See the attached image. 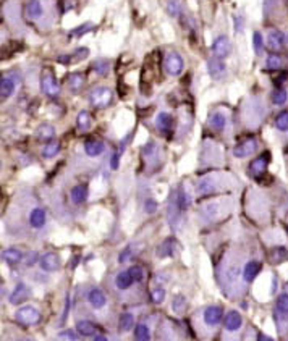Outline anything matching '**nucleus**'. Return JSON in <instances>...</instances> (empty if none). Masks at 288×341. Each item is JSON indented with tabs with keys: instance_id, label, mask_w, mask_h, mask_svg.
Returning <instances> with one entry per match:
<instances>
[{
	"instance_id": "obj_28",
	"label": "nucleus",
	"mask_w": 288,
	"mask_h": 341,
	"mask_svg": "<svg viewBox=\"0 0 288 341\" xmlns=\"http://www.w3.org/2000/svg\"><path fill=\"white\" fill-rule=\"evenodd\" d=\"M270 101H272L274 105L277 107H282L288 102V91L285 88H277L272 96H270Z\"/></svg>"
},
{
	"instance_id": "obj_24",
	"label": "nucleus",
	"mask_w": 288,
	"mask_h": 341,
	"mask_svg": "<svg viewBox=\"0 0 288 341\" xmlns=\"http://www.w3.org/2000/svg\"><path fill=\"white\" fill-rule=\"evenodd\" d=\"M133 283H135V280H133V277H131L130 270L120 272L117 275V278H115V285H117L118 289H128Z\"/></svg>"
},
{
	"instance_id": "obj_22",
	"label": "nucleus",
	"mask_w": 288,
	"mask_h": 341,
	"mask_svg": "<svg viewBox=\"0 0 288 341\" xmlns=\"http://www.w3.org/2000/svg\"><path fill=\"white\" fill-rule=\"evenodd\" d=\"M76 331L81 336H94L97 333V327L89 320H79L76 323Z\"/></svg>"
},
{
	"instance_id": "obj_41",
	"label": "nucleus",
	"mask_w": 288,
	"mask_h": 341,
	"mask_svg": "<svg viewBox=\"0 0 288 341\" xmlns=\"http://www.w3.org/2000/svg\"><path fill=\"white\" fill-rule=\"evenodd\" d=\"M93 29V24L91 23H85V24H81V26H78V28H75V29H71L70 31V37H79V36H83L85 32H88V31H91Z\"/></svg>"
},
{
	"instance_id": "obj_39",
	"label": "nucleus",
	"mask_w": 288,
	"mask_h": 341,
	"mask_svg": "<svg viewBox=\"0 0 288 341\" xmlns=\"http://www.w3.org/2000/svg\"><path fill=\"white\" fill-rule=\"evenodd\" d=\"M60 151V144L59 143H49L44 149H43V157L44 159H51L55 154H59Z\"/></svg>"
},
{
	"instance_id": "obj_44",
	"label": "nucleus",
	"mask_w": 288,
	"mask_h": 341,
	"mask_svg": "<svg viewBox=\"0 0 288 341\" xmlns=\"http://www.w3.org/2000/svg\"><path fill=\"white\" fill-rule=\"evenodd\" d=\"M286 255L288 252L285 247H275L272 251V262H282L286 259Z\"/></svg>"
},
{
	"instance_id": "obj_11",
	"label": "nucleus",
	"mask_w": 288,
	"mask_h": 341,
	"mask_svg": "<svg viewBox=\"0 0 288 341\" xmlns=\"http://www.w3.org/2000/svg\"><path fill=\"white\" fill-rule=\"evenodd\" d=\"M224 319V311L219 306H211L204 311V322L208 323L209 327H216Z\"/></svg>"
},
{
	"instance_id": "obj_43",
	"label": "nucleus",
	"mask_w": 288,
	"mask_h": 341,
	"mask_svg": "<svg viewBox=\"0 0 288 341\" xmlns=\"http://www.w3.org/2000/svg\"><path fill=\"white\" fill-rule=\"evenodd\" d=\"M186 309V297L185 296H177L174 299V311L177 314H182Z\"/></svg>"
},
{
	"instance_id": "obj_45",
	"label": "nucleus",
	"mask_w": 288,
	"mask_h": 341,
	"mask_svg": "<svg viewBox=\"0 0 288 341\" xmlns=\"http://www.w3.org/2000/svg\"><path fill=\"white\" fill-rule=\"evenodd\" d=\"M109 68H110V63L107 62V60H97L96 63H94V70L99 73V74H107V71H109Z\"/></svg>"
},
{
	"instance_id": "obj_35",
	"label": "nucleus",
	"mask_w": 288,
	"mask_h": 341,
	"mask_svg": "<svg viewBox=\"0 0 288 341\" xmlns=\"http://www.w3.org/2000/svg\"><path fill=\"white\" fill-rule=\"evenodd\" d=\"M275 128L282 133H286L288 131V110H283L277 115L275 118Z\"/></svg>"
},
{
	"instance_id": "obj_15",
	"label": "nucleus",
	"mask_w": 288,
	"mask_h": 341,
	"mask_svg": "<svg viewBox=\"0 0 288 341\" xmlns=\"http://www.w3.org/2000/svg\"><path fill=\"white\" fill-rule=\"evenodd\" d=\"M43 15H44L43 2H40V0H29V2L26 4V16H28V20L36 21Z\"/></svg>"
},
{
	"instance_id": "obj_16",
	"label": "nucleus",
	"mask_w": 288,
	"mask_h": 341,
	"mask_svg": "<svg viewBox=\"0 0 288 341\" xmlns=\"http://www.w3.org/2000/svg\"><path fill=\"white\" fill-rule=\"evenodd\" d=\"M105 149L104 141L101 139H88L85 143V152L89 157H99Z\"/></svg>"
},
{
	"instance_id": "obj_47",
	"label": "nucleus",
	"mask_w": 288,
	"mask_h": 341,
	"mask_svg": "<svg viewBox=\"0 0 288 341\" xmlns=\"http://www.w3.org/2000/svg\"><path fill=\"white\" fill-rule=\"evenodd\" d=\"M144 210L147 214H155V210H157V202H155L154 199H147L144 202Z\"/></svg>"
},
{
	"instance_id": "obj_12",
	"label": "nucleus",
	"mask_w": 288,
	"mask_h": 341,
	"mask_svg": "<svg viewBox=\"0 0 288 341\" xmlns=\"http://www.w3.org/2000/svg\"><path fill=\"white\" fill-rule=\"evenodd\" d=\"M40 267L46 272H57L60 269V257L55 252H47L40 257Z\"/></svg>"
},
{
	"instance_id": "obj_40",
	"label": "nucleus",
	"mask_w": 288,
	"mask_h": 341,
	"mask_svg": "<svg viewBox=\"0 0 288 341\" xmlns=\"http://www.w3.org/2000/svg\"><path fill=\"white\" fill-rule=\"evenodd\" d=\"M167 12H169L170 16L178 18V16L182 15V4H180L178 0H170L169 5H167Z\"/></svg>"
},
{
	"instance_id": "obj_38",
	"label": "nucleus",
	"mask_w": 288,
	"mask_h": 341,
	"mask_svg": "<svg viewBox=\"0 0 288 341\" xmlns=\"http://www.w3.org/2000/svg\"><path fill=\"white\" fill-rule=\"evenodd\" d=\"M135 338L139 339V341H147L151 339V333H149V328H147L144 323H139L135 330Z\"/></svg>"
},
{
	"instance_id": "obj_2",
	"label": "nucleus",
	"mask_w": 288,
	"mask_h": 341,
	"mask_svg": "<svg viewBox=\"0 0 288 341\" xmlns=\"http://www.w3.org/2000/svg\"><path fill=\"white\" fill-rule=\"evenodd\" d=\"M163 68L170 76H180L185 70V60L178 52H169L163 58Z\"/></svg>"
},
{
	"instance_id": "obj_37",
	"label": "nucleus",
	"mask_w": 288,
	"mask_h": 341,
	"mask_svg": "<svg viewBox=\"0 0 288 341\" xmlns=\"http://www.w3.org/2000/svg\"><path fill=\"white\" fill-rule=\"evenodd\" d=\"M253 47H254V52H256V55H261L262 51H264V37H262V34L259 31H256L253 34Z\"/></svg>"
},
{
	"instance_id": "obj_31",
	"label": "nucleus",
	"mask_w": 288,
	"mask_h": 341,
	"mask_svg": "<svg viewBox=\"0 0 288 341\" xmlns=\"http://www.w3.org/2000/svg\"><path fill=\"white\" fill-rule=\"evenodd\" d=\"M283 66V58L278 54H270L266 60V68L267 70H280Z\"/></svg>"
},
{
	"instance_id": "obj_29",
	"label": "nucleus",
	"mask_w": 288,
	"mask_h": 341,
	"mask_svg": "<svg viewBox=\"0 0 288 341\" xmlns=\"http://www.w3.org/2000/svg\"><path fill=\"white\" fill-rule=\"evenodd\" d=\"M225 124H227V118L222 113H219V112H216V113H212L211 116H209V126L212 128V130H216V131H222L225 128Z\"/></svg>"
},
{
	"instance_id": "obj_50",
	"label": "nucleus",
	"mask_w": 288,
	"mask_h": 341,
	"mask_svg": "<svg viewBox=\"0 0 288 341\" xmlns=\"http://www.w3.org/2000/svg\"><path fill=\"white\" fill-rule=\"evenodd\" d=\"M130 254H131V247H127V251H123L118 257V262H127L130 259Z\"/></svg>"
},
{
	"instance_id": "obj_36",
	"label": "nucleus",
	"mask_w": 288,
	"mask_h": 341,
	"mask_svg": "<svg viewBox=\"0 0 288 341\" xmlns=\"http://www.w3.org/2000/svg\"><path fill=\"white\" fill-rule=\"evenodd\" d=\"M277 312L280 315H288V293H283L277 297Z\"/></svg>"
},
{
	"instance_id": "obj_33",
	"label": "nucleus",
	"mask_w": 288,
	"mask_h": 341,
	"mask_svg": "<svg viewBox=\"0 0 288 341\" xmlns=\"http://www.w3.org/2000/svg\"><path fill=\"white\" fill-rule=\"evenodd\" d=\"M2 255H4L5 262H8V264H16V262H20L23 259V254L18 251V249H13V247L5 249Z\"/></svg>"
},
{
	"instance_id": "obj_30",
	"label": "nucleus",
	"mask_w": 288,
	"mask_h": 341,
	"mask_svg": "<svg viewBox=\"0 0 288 341\" xmlns=\"http://www.w3.org/2000/svg\"><path fill=\"white\" fill-rule=\"evenodd\" d=\"M91 124H93V118H91V115H89V112H86V110L79 112L78 118H76V126L81 131H88L91 128Z\"/></svg>"
},
{
	"instance_id": "obj_17",
	"label": "nucleus",
	"mask_w": 288,
	"mask_h": 341,
	"mask_svg": "<svg viewBox=\"0 0 288 341\" xmlns=\"http://www.w3.org/2000/svg\"><path fill=\"white\" fill-rule=\"evenodd\" d=\"M88 301H89V304H91V306L94 307V309H101V307L105 306L107 297H105V294H104V291H102V289L93 288V289L88 293Z\"/></svg>"
},
{
	"instance_id": "obj_49",
	"label": "nucleus",
	"mask_w": 288,
	"mask_h": 341,
	"mask_svg": "<svg viewBox=\"0 0 288 341\" xmlns=\"http://www.w3.org/2000/svg\"><path fill=\"white\" fill-rule=\"evenodd\" d=\"M59 338H65V339H76L78 336L75 335V331H73V330H65V331H60V333H59Z\"/></svg>"
},
{
	"instance_id": "obj_14",
	"label": "nucleus",
	"mask_w": 288,
	"mask_h": 341,
	"mask_svg": "<svg viewBox=\"0 0 288 341\" xmlns=\"http://www.w3.org/2000/svg\"><path fill=\"white\" fill-rule=\"evenodd\" d=\"M155 126L160 133H170L172 128H174V118H172V115L167 113V112H160L157 116H155Z\"/></svg>"
},
{
	"instance_id": "obj_54",
	"label": "nucleus",
	"mask_w": 288,
	"mask_h": 341,
	"mask_svg": "<svg viewBox=\"0 0 288 341\" xmlns=\"http://www.w3.org/2000/svg\"><path fill=\"white\" fill-rule=\"evenodd\" d=\"M258 339H261V341H272V338H270V336H266V335H259Z\"/></svg>"
},
{
	"instance_id": "obj_32",
	"label": "nucleus",
	"mask_w": 288,
	"mask_h": 341,
	"mask_svg": "<svg viewBox=\"0 0 288 341\" xmlns=\"http://www.w3.org/2000/svg\"><path fill=\"white\" fill-rule=\"evenodd\" d=\"M133 325H135V317H133V314H130V312L121 314L120 322H118L120 330H121V331H130L131 328H133Z\"/></svg>"
},
{
	"instance_id": "obj_8",
	"label": "nucleus",
	"mask_w": 288,
	"mask_h": 341,
	"mask_svg": "<svg viewBox=\"0 0 288 341\" xmlns=\"http://www.w3.org/2000/svg\"><path fill=\"white\" fill-rule=\"evenodd\" d=\"M16 81L18 78H13V74H4L2 79H0V96H2V101H7L8 97H12L15 89H16Z\"/></svg>"
},
{
	"instance_id": "obj_53",
	"label": "nucleus",
	"mask_w": 288,
	"mask_h": 341,
	"mask_svg": "<svg viewBox=\"0 0 288 341\" xmlns=\"http://www.w3.org/2000/svg\"><path fill=\"white\" fill-rule=\"evenodd\" d=\"M68 309H70V297H67V306H65V312H63V320L67 319V315H68Z\"/></svg>"
},
{
	"instance_id": "obj_3",
	"label": "nucleus",
	"mask_w": 288,
	"mask_h": 341,
	"mask_svg": "<svg viewBox=\"0 0 288 341\" xmlns=\"http://www.w3.org/2000/svg\"><path fill=\"white\" fill-rule=\"evenodd\" d=\"M16 320L23 325H36L40 320V312L34 306H23L16 311Z\"/></svg>"
},
{
	"instance_id": "obj_21",
	"label": "nucleus",
	"mask_w": 288,
	"mask_h": 341,
	"mask_svg": "<svg viewBox=\"0 0 288 341\" xmlns=\"http://www.w3.org/2000/svg\"><path fill=\"white\" fill-rule=\"evenodd\" d=\"M85 82H86L85 74H83V73H79V71L71 73L70 76H68V86H70V91H71V93H79V91L83 89Z\"/></svg>"
},
{
	"instance_id": "obj_7",
	"label": "nucleus",
	"mask_w": 288,
	"mask_h": 341,
	"mask_svg": "<svg viewBox=\"0 0 288 341\" xmlns=\"http://www.w3.org/2000/svg\"><path fill=\"white\" fill-rule=\"evenodd\" d=\"M286 44V34L280 29H270L267 32V47L270 51H280Z\"/></svg>"
},
{
	"instance_id": "obj_9",
	"label": "nucleus",
	"mask_w": 288,
	"mask_h": 341,
	"mask_svg": "<svg viewBox=\"0 0 288 341\" xmlns=\"http://www.w3.org/2000/svg\"><path fill=\"white\" fill-rule=\"evenodd\" d=\"M269 160H270V154H269V152L261 154L259 157H256V159H254V160L251 162V165H250V173L253 175V177L259 178L261 175L267 170Z\"/></svg>"
},
{
	"instance_id": "obj_10",
	"label": "nucleus",
	"mask_w": 288,
	"mask_h": 341,
	"mask_svg": "<svg viewBox=\"0 0 288 341\" xmlns=\"http://www.w3.org/2000/svg\"><path fill=\"white\" fill-rule=\"evenodd\" d=\"M256 149H258L256 139H254V138H250V139L243 141L241 144H238V146L233 149V155L236 157V159H243V157H248V155H251V154L256 152Z\"/></svg>"
},
{
	"instance_id": "obj_5",
	"label": "nucleus",
	"mask_w": 288,
	"mask_h": 341,
	"mask_svg": "<svg viewBox=\"0 0 288 341\" xmlns=\"http://www.w3.org/2000/svg\"><path fill=\"white\" fill-rule=\"evenodd\" d=\"M232 54V44H230V39L227 36H217L212 42V55L220 60H225V58Z\"/></svg>"
},
{
	"instance_id": "obj_46",
	"label": "nucleus",
	"mask_w": 288,
	"mask_h": 341,
	"mask_svg": "<svg viewBox=\"0 0 288 341\" xmlns=\"http://www.w3.org/2000/svg\"><path fill=\"white\" fill-rule=\"evenodd\" d=\"M130 273H131V277H133L135 281H141V280L144 278V272H143L141 267H138V265H135V267H131V269H130Z\"/></svg>"
},
{
	"instance_id": "obj_51",
	"label": "nucleus",
	"mask_w": 288,
	"mask_h": 341,
	"mask_svg": "<svg viewBox=\"0 0 288 341\" xmlns=\"http://www.w3.org/2000/svg\"><path fill=\"white\" fill-rule=\"evenodd\" d=\"M235 23H236V24H235V31H236V32H240V31L243 32V18H240V16H236V18H235Z\"/></svg>"
},
{
	"instance_id": "obj_48",
	"label": "nucleus",
	"mask_w": 288,
	"mask_h": 341,
	"mask_svg": "<svg viewBox=\"0 0 288 341\" xmlns=\"http://www.w3.org/2000/svg\"><path fill=\"white\" fill-rule=\"evenodd\" d=\"M88 55H89V49L79 47V49H76L75 55H73V60H83V58H86Z\"/></svg>"
},
{
	"instance_id": "obj_25",
	"label": "nucleus",
	"mask_w": 288,
	"mask_h": 341,
	"mask_svg": "<svg viewBox=\"0 0 288 341\" xmlns=\"http://www.w3.org/2000/svg\"><path fill=\"white\" fill-rule=\"evenodd\" d=\"M70 197H71V201L75 202V204L85 202L86 199H88V186H85V185H78V186H75V188L71 189Z\"/></svg>"
},
{
	"instance_id": "obj_42",
	"label": "nucleus",
	"mask_w": 288,
	"mask_h": 341,
	"mask_svg": "<svg viewBox=\"0 0 288 341\" xmlns=\"http://www.w3.org/2000/svg\"><path fill=\"white\" fill-rule=\"evenodd\" d=\"M163 299H166V289L163 288H157L151 293V303H154V304L163 303Z\"/></svg>"
},
{
	"instance_id": "obj_55",
	"label": "nucleus",
	"mask_w": 288,
	"mask_h": 341,
	"mask_svg": "<svg viewBox=\"0 0 288 341\" xmlns=\"http://www.w3.org/2000/svg\"><path fill=\"white\" fill-rule=\"evenodd\" d=\"M94 339H97V341H99V339H101V341H105V336H94Z\"/></svg>"
},
{
	"instance_id": "obj_27",
	"label": "nucleus",
	"mask_w": 288,
	"mask_h": 341,
	"mask_svg": "<svg viewBox=\"0 0 288 341\" xmlns=\"http://www.w3.org/2000/svg\"><path fill=\"white\" fill-rule=\"evenodd\" d=\"M36 136H37L39 141L47 143V141H51V139L55 138V130H54V126H51V124H40V126L37 128Z\"/></svg>"
},
{
	"instance_id": "obj_34",
	"label": "nucleus",
	"mask_w": 288,
	"mask_h": 341,
	"mask_svg": "<svg viewBox=\"0 0 288 341\" xmlns=\"http://www.w3.org/2000/svg\"><path fill=\"white\" fill-rule=\"evenodd\" d=\"M197 193L199 194H211V193H216V185H214V181L211 178H205V180H201L199 185H197Z\"/></svg>"
},
{
	"instance_id": "obj_20",
	"label": "nucleus",
	"mask_w": 288,
	"mask_h": 341,
	"mask_svg": "<svg viewBox=\"0 0 288 341\" xmlns=\"http://www.w3.org/2000/svg\"><path fill=\"white\" fill-rule=\"evenodd\" d=\"M29 297V288L24 285V283H20L18 286L15 288V291L12 293V296H10V303L12 304H15V306H18V304H21L23 301H26V299Z\"/></svg>"
},
{
	"instance_id": "obj_26",
	"label": "nucleus",
	"mask_w": 288,
	"mask_h": 341,
	"mask_svg": "<svg viewBox=\"0 0 288 341\" xmlns=\"http://www.w3.org/2000/svg\"><path fill=\"white\" fill-rule=\"evenodd\" d=\"M29 223L32 228H43L46 223V212L43 209H34L29 214Z\"/></svg>"
},
{
	"instance_id": "obj_52",
	"label": "nucleus",
	"mask_w": 288,
	"mask_h": 341,
	"mask_svg": "<svg viewBox=\"0 0 288 341\" xmlns=\"http://www.w3.org/2000/svg\"><path fill=\"white\" fill-rule=\"evenodd\" d=\"M37 262V254L36 252H31L29 254V259H26V264L28 265H32V264H36Z\"/></svg>"
},
{
	"instance_id": "obj_4",
	"label": "nucleus",
	"mask_w": 288,
	"mask_h": 341,
	"mask_svg": "<svg viewBox=\"0 0 288 341\" xmlns=\"http://www.w3.org/2000/svg\"><path fill=\"white\" fill-rule=\"evenodd\" d=\"M40 89H43V93L49 97H55L60 94V84L59 81L55 79L52 71L43 73V76H40Z\"/></svg>"
},
{
	"instance_id": "obj_6",
	"label": "nucleus",
	"mask_w": 288,
	"mask_h": 341,
	"mask_svg": "<svg viewBox=\"0 0 288 341\" xmlns=\"http://www.w3.org/2000/svg\"><path fill=\"white\" fill-rule=\"evenodd\" d=\"M208 71L211 74V78L216 81H220L227 76V66L224 60H220V58H216V57L208 62Z\"/></svg>"
},
{
	"instance_id": "obj_19",
	"label": "nucleus",
	"mask_w": 288,
	"mask_h": 341,
	"mask_svg": "<svg viewBox=\"0 0 288 341\" xmlns=\"http://www.w3.org/2000/svg\"><path fill=\"white\" fill-rule=\"evenodd\" d=\"M241 323H243V319H241V315L238 314L236 311L228 312V314L225 315V319H224V325H225V328H227L228 331H236V330H240V328H241Z\"/></svg>"
},
{
	"instance_id": "obj_18",
	"label": "nucleus",
	"mask_w": 288,
	"mask_h": 341,
	"mask_svg": "<svg viewBox=\"0 0 288 341\" xmlns=\"http://www.w3.org/2000/svg\"><path fill=\"white\" fill-rule=\"evenodd\" d=\"M259 272H261V264L258 261H251V262L246 264L244 269H243V280L246 281V283H251V281L256 280Z\"/></svg>"
},
{
	"instance_id": "obj_1",
	"label": "nucleus",
	"mask_w": 288,
	"mask_h": 341,
	"mask_svg": "<svg viewBox=\"0 0 288 341\" xmlns=\"http://www.w3.org/2000/svg\"><path fill=\"white\" fill-rule=\"evenodd\" d=\"M113 101V93L110 88L107 86H97L89 93V102H91L96 109H105Z\"/></svg>"
},
{
	"instance_id": "obj_13",
	"label": "nucleus",
	"mask_w": 288,
	"mask_h": 341,
	"mask_svg": "<svg viewBox=\"0 0 288 341\" xmlns=\"http://www.w3.org/2000/svg\"><path fill=\"white\" fill-rule=\"evenodd\" d=\"M191 202H193V197H191L190 189L186 188V185H182V186H180V189H178V193H177V204L180 207V210H182V212L188 210V209H190Z\"/></svg>"
},
{
	"instance_id": "obj_23",
	"label": "nucleus",
	"mask_w": 288,
	"mask_h": 341,
	"mask_svg": "<svg viewBox=\"0 0 288 341\" xmlns=\"http://www.w3.org/2000/svg\"><path fill=\"white\" fill-rule=\"evenodd\" d=\"M177 241L174 239V238H169V239H166L163 243L159 246V249H157V255L159 257H172L174 255V252H175V244Z\"/></svg>"
}]
</instances>
